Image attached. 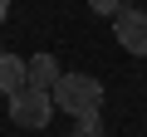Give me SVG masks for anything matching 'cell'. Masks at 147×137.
Segmentation results:
<instances>
[{
    "instance_id": "cell-1",
    "label": "cell",
    "mask_w": 147,
    "mask_h": 137,
    "mask_svg": "<svg viewBox=\"0 0 147 137\" xmlns=\"http://www.w3.org/2000/svg\"><path fill=\"white\" fill-rule=\"evenodd\" d=\"M49 93H54V108L69 113V118H88V113H98V103H103V83H98L93 74H59V83H54Z\"/></svg>"
},
{
    "instance_id": "cell-2",
    "label": "cell",
    "mask_w": 147,
    "mask_h": 137,
    "mask_svg": "<svg viewBox=\"0 0 147 137\" xmlns=\"http://www.w3.org/2000/svg\"><path fill=\"white\" fill-rule=\"evenodd\" d=\"M54 113H59V108H54V93H49V88L25 83V88H15V93H10V122H15V127L39 132V127H44Z\"/></svg>"
},
{
    "instance_id": "cell-3",
    "label": "cell",
    "mask_w": 147,
    "mask_h": 137,
    "mask_svg": "<svg viewBox=\"0 0 147 137\" xmlns=\"http://www.w3.org/2000/svg\"><path fill=\"white\" fill-rule=\"evenodd\" d=\"M113 39H118L127 54L147 59V10H137V5H123V10L113 15Z\"/></svg>"
},
{
    "instance_id": "cell-4",
    "label": "cell",
    "mask_w": 147,
    "mask_h": 137,
    "mask_svg": "<svg viewBox=\"0 0 147 137\" xmlns=\"http://www.w3.org/2000/svg\"><path fill=\"white\" fill-rule=\"evenodd\" d=\"M59 74H64V68H59L54 54H30L25 59V83H34V88H54Z\"/></svg>"
},
{
    "instance_id": "cell-5",
    "label": "cell",
    "mask_w": 147,
    "mask_h": 137,
    "mask_svg": "<svg viewBox=\"0 0 147 137\" xmlns=\"http://www.w3.org/2000/svg\"><path fill=\"white\" fill-rule=\"evenodd\" d=\"M15 88H25V59L20 54H5L0 49V93H15Z\"/></svg>"
},
{
    "instance_id": "cell-6",
    "label": "cell",
    "mask_w": 147,
    "mask_h": 137,
    "mask_svg": "<svg viewBox=\"0 0 147 137\" xmlns=\"http://www.w3.org/2000/svg\"><path fill=\"white\" fill-rule=\"evenodd\" d=\"M69 137H103V118L88 113V118H74V132Z\"/></svg>"
},
{
    "instance_id": "cell-7",
    "label": "cell",
    "mask_w": 147,
    "mask_h": 137,
    "mask_svg": "<svg viewBox=\"0 0 147 137\" xmlns=\"http://www.w3.org/2000/svg\"><path fill=\"white\" fill-rule=\"evenodd\" d=\"M88 10H93V15H103V20H113V15L123 10V0H88Z\"/></svg>"
},
{
    "instance_id": "cell-8",
    "label": "cell",
    "mask_w": 147,
    "mask_h": 137,
    "mask_svg": "<svg viewBox=\"0 0 147 137\" xmlns=\"http://www.w3.org/2000/svg\"><path fill=\"white\" fill-rule=\"evenodd\" d=\"M5 15H10V0H0V20H5Z\"/></svg>"
}]
</instances>
